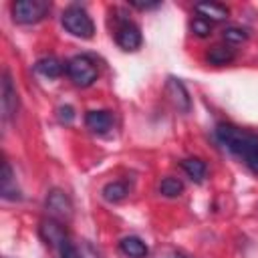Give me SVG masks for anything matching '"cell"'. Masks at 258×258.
<instances>
[{"label":"cell","instance_id":"1","mask_svg":"<svg viewBox=\"0 0 258 258\" xmlns=\"http://www.w3.org/2000/svg\"><path fill=\"white\" fill-rule=\"evenodd\" d=\"M216 139L230 153L238 155L254 173H258V131L240 129L232 123H220L216 127Z\"/></svg>","mask_w":258,"mask_h":258},{"label":"cell","instance_id":"2","mask_svg":"<svg viewBox=\"0 0 258 258\" xmlns=\"http://www.w3.org/2000/svg\"><path fill=\"white\" fill-rule=\"evenodd\" d=\"M60 20H62L64 30L71 32L77 38H85L87 40V38H91L95 34V24H93L91 16L87 14V10H83L81 6H69L62 12Z\"/></svg>","mask_w":258,"mask_h":258},{"label":"cell","instance_id":"3","mask_svg":"<svg viewBox=\"0 0 258 258\" xmlns=\"http://www.w3.org/2000/svg\"><path fill=\"white\" fill-rule=\"evenodd\" d=\"M67 75L77 87H89L97 81V62L89 54H77L67 62Z\"/></svg>","mask_w":258,"mask_h":258},{"label":"cell","instance_id":"4","mask_svg":"<svg viewBox=\"0 0 258 258\" xmlns=\"http://www.w3.org/2000/svg\"><path fill=\"white\" fill-rule=\"evenodd\" d=\"M50 10V2L46 0H16L12 2V18L18 24H34L40 22Z\"/></svg>","mask_w":258,"mask_h":258},{"label":"cell","instance_id":"5","mask_svg":"<svg viewBox=\"0 0 258 258\" xmlns=\"http://www.w3.org/2000/svg\"><path fill=\"white\" fill-rule=\"evenodd\" d=\"M38 234H40L42 242H44L50 250H54V252L58 254V258H60V254L64 252V248L71 244L69 234H67L64 226H62V222H58V220H54V218H44V220L40 222V226H38Z\"/></svg>","mask_w":258,"mask_h":258},{"label":"cell","instance_id":"6","mask_svg":"<svg viewBox=\"0 0 258 258\" xmlns=\"http://www.w3.org/2000/svg\"><path fill=\"white\" fill-rule=\"evenodd\" d=\"M115 40H117V44H119L123 50L131 52V50H137V48L141 46L143 36H141V30H139V26H137L135 22H131V20H121V22L117 24V28H115Z\"/></svg>","mask_w":258,"mask_h":258},{"label":"cell","instance_id":"7","mask_svg":"<svg viewBox=\"0 0 258 258\" xmlns=\"http://www.w3.org/2000/svg\"><path fill=\"white\" fill-rule=\"evenodd\" d=\"M46 210H48V218H54L58 222H67L73 216V204L69 200V196L60 189H50L46 196Z\"/></svg>","mask_w":258,"mask_h":258},{"label":"cell","instance_id":"8","mask_svg":"<svg viewBox=\"0 0 258 258\" xmlns=\"http://www.w3.org/2000/svg\"><path fill=\"white\" fill-rule=\"evenodd\" d=\"M0 105H2V117L8 121L14 117L16 109H18V95L16 89L12 85V79L8 75V71L2 73V89H0Z\"/></svg>","mask_w":258,"mask_h":258},{"label":"cell","instance_id":"9","mask_svg":"<svg viewBox=\"0 0 258 258\" xmlns=\"http://www.w3.org/2000/svg\"><path fill=\"white\" fill-rule=\"evenodd\" d=\"M167 95H169L171 103H173L179 111H183V113L189 111V107H191L189 93H187V89L183 87V83H181L179 79H173V77L167 79Z\"/></svg>","mask_w":258,"mask_h":258},{"label":"cell","instance_id":"10","mask_svg":"<svg viewBox=\"0 0 258 258\" xmlns=\"http://www.w3.org/2000/svg\"><path fill=\"white\" fill-rule=\"evenodd\" d=\"M194 10H196V14H198L200 18H206V20L212 22V24L226 20L228 14H230L228 6L218 4V2H198V4L194 6Z\"/></svg>","mask_w":258,"mask_h":258},{"label":"cell","instance_id":"11","mask_svg":"<svg viewBox=\"0 0 258 258\" xmlns=\"http://www.w3.org/2000/svg\"><path fill=\"white\" fill-rule=\"evenodd\" d=\"M85 125L97 133V135H103L107 133L111 127H113V115L111 111H105V109H99V111H89L85 115Z\"/></svg>","mask_w":258,"mask_h":258},{"label":"cell","instance_id":"12","mask_svg":"<svg viewBox=\"0 0 258 258\" xmlns=\"http://www.w3.org/2000/svg\"><path fill=\"white\" fill-rule=\"evenodd\" d=\"M34 71H36L38 75L46 77V79H56V77H60V75L67 71V64H64L60 58L48 54V56H42V58L36 60Z\"/></svg>","mask_w":258,"mask_h":258},{"label":"cell","instance_id":"13","mask_svg":"<svg viewBox=\"0 0 258 258\" xmlns=\"http://www.w3.org/2000/svg\"><path fill=\"white\" fill-rule=\"evenodd\" d=\"M119 250L127 256V258H145L149 254L147 244L137 238V236H125L119 240Z\"/></svg>","mask_w":258,"mask_h":258},{"label":"cell","instance_id":"14","mask_svg":"<svg viewBox=\"0 0 258 258\" xmlns=\"http://www.w3.org/2000/svg\"><path fill=\"white\" fill-rule=\"evenodd\" d=\"M0 194L4 200H20V191L14 183V175H12V167L8 161L2 163V173H0Z\"/></svg>","mask_w":258,"mask_h":258},{"label":"cell","instance_id":"15","mask_svg":"<svg viewBox=\"0 0 258 258\" xmlns=\"http://www.w3.org/2000/svg\"><path fill=\"white\" fill-rule=\"evenodd\" d=\"M234 56H236V52L228 44H214L206 54L210 64H228L234 60Z\"/></svg>","mask_w":258,"mask_h":258},{"label":"cell","instance_id":"16","mask_svg":"<svg viewBox=\"0 0 258 258\" xmlns=\"http://www.w3.org/2000/svg\"><path fill=\"white\" fill-rule=\"evenodd\" d=\"M181 169L185 171V175L191 179V181H202L206 177V161H202L200 157H187L181 161Z\"/></svg>","mask_w":258,"mask_h":258},{"label":"cell","instance_id":"17","mask_svg":"<svg viewBox=\"0 0 258 258\" xmlns=\"http://www.w3.org/2000/svg\"><path fill=\"white\" fill-rule=\"evenodd\" d=\"M103 198L107 200V202H111V204H117V202H121V200H125L127 198V194H129V187H127V183L125 181H109L105 187H103Z\"/></svg>","mask_w":258,"mask_h":258},{"label":"cell","instance_id":"18","mask_svg":"<svg viewBox=\"0 0 258 258\" xmlns=\"http://www.w3.org/2000/svg\"><path fill=\"white\" fill-rule=\"evenodd\" d=\"M159 191L165 198H177L183 191V183L177 177H163L161 183H159Z\"/></svg>","mask_w":258,"mask_h":258},{"label":"cell","instance_id":"19","mask_svg":"<svg viewBox=\"0 0 258 258\" xmlns=\"http://www.w3.org/2000/svg\"><path fill=\"white\" fill-rule=\"evenodd\" d=\"M222 36L230 44H240V42H244L248 38V32L244 28H240V26H228V28H224Z\"/></svg>","mask_w":258,"mask_h":258},{"label":"cell","instance_id":"20","mask_svg":"<svg viewBox=\"0 0 258 258\" xmlns=\"http://www.w3.org/2000/svg\"><path fill=\"white\" fill-rule=\"evenodd\" d=\"M191 32L196 34V36H200V38H204V36H208V34H212V22H208L206 18H200V16H196L194 20H191Z\"/></svg>","mask_w":258,"mask_h":258},{"label":"cell","instance_id":"21","mask_svg":"<svg viewBox=\"0 0 258 258\" xmlns=\"http://www.w3.org/2000/svg\"><path fill=\"white\" fill-rule=\"evenodd\" d=\"M56 115H58V121H60V123L69 125V123H73V119H75V109H73L71 105H60L58 111H56Z\"/></svg>","mask_w":258,"mask_h":258},{"label":"cell","instance_id":"22","mask_svg":"<svg viewBox=\"0 0 258 258\" xmlns=\"http://www.w3.org/2000/svg\"><path fill=\"white\" fill-rule=\"evenodd\" d=\"M129 4H131L133 8H137V10H149V8H157L161 2H157V0H155V2H139V0H131Z\"/></svg>","mask_w":258,"mask_h":258},{"label":"cell","instance_id":"23","mask_svg":"<svg viewBox=\"0 0 258 258\" xmlns=\"http://www.w3.org/2000/svg\"><path fill=\"white\" fill-rule=\"evenodd\" d=\"M60 258H83V254L79 252V248H77V246L69 244V246L64 248V252L60 254Z\"/></svg>","mask_w":258,"mask_h":258},{"label":"cell","instance_id":"24","mask_svg":"<svg viewBox=\"0 0 258 258\" xmlns=\"http://www.w3.org/2000/svg\"><path fill=\"white\" fill-rule=\"evenodd\" d=\"M173 258H181V256H173Z\"/></svg>","mask_w":258,"mask_h":258}]
</instances>
